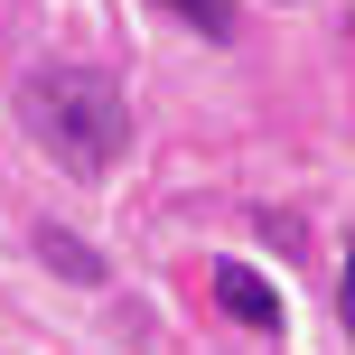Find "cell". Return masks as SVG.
<instances>
[{
	"instance_id": "1",
	"label": "cell",
	"mask_w": 355,
	"mask_h": 355,
	"mask_svg": "<svg viewBox=\"0 0 355 355\" xmlns=\"http://www.w3.org/2000/svg\"><path fill=\"white\" fill-rule=\"evenodd\" d=\"M19 122L75 178H103L122 159V141H131V103H122V85H112L103 66H37L28 85H19Z\"/></svg>"
},
{
	"instance_id": "2",
	"label": "cell",
	"mask_w": 355,
	"mask_h": 355,
	"mask_svg": "<svg viewBox=\"0 0 355 355\" xmlns=\"http://www.w3.org/2000/svg\"><path fill=\"white\" fill-rule=\"evenodd\" d=\"M206 290H215V309H225V318H243V327H281V290H271L252 262H215Z\"/></svg>"
},
{
	"instance_id": "3",
	"label": "cell",
	"mask_w": 355,
	"mask_h": 355,
	"mask_svg": "<svg viewBox=\"0 0 355 355\" xmlns=\"http://www.w3.org/2000/svg\"><path fill=\"white\" fill-rule=\"evenodd\" d=\"M159 10H168V19H187V28H196V37H215V47L234 37V0H159Z\"/></svg>"
},
{
	"instance_id": "4",
	"label": "cell",
	"mask_w": 355,
	"mask_h": 355,
	"mask_svg": "<svg viewBox=\"0 0 355 355\" xmlns=\"http://www.w3.org/2000/svg\"><path fill=\"white\" fill-rule=\"evenodd\" d=\"M37 243H47V262L66 271V281H103V262H94V252L75 243V234H56V225H47V234H37Z\"/></svg>"
},
{
	"instance_id": "5",
	"label": "cell",
	"mask_w": 355,
	"mask_h": 355,
	"mask_svg": "<svg viewBox=\"0 0 355 355\" xmlns=\"http://www.w3.org/2000/svg\"><path fill=\"white\" fill-rule=\"evenodd\" d=\"M337 318H346V337H355V252H346V271H337Z\"/></svg>"
}]
</instances>
